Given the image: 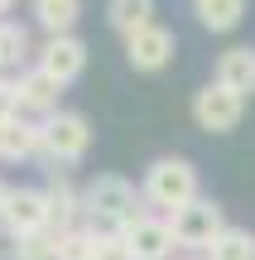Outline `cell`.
<instances>
[{"instance_id":"cell-16","label":"cell","mask_w":255,"mask_h":260,"mask_svg":"<svg viewBox=\"0 0 255 260\" xmlns=\"http://www.w3.org/2000/svg\"><path fill=\"white\" fill-rule=\"evenodd\" d=\"M34 19L44 34H72L82 19V0H34Z\"/></svg>"},{"instance_id":"cell-8","label":"cell","mask_w":255,"mask_h":260,"mask_svg":"<svg viewBox=\"0 0 255 260\" xmlns=\"http://www.w3.org/2000/svg\"><path fill=\"white\" fill-rule=\"evenodd\" d=\"M173 53H178V44H173V34L159 19L135 29V34L125 39V63H130L135 73H164V68L173 63Z\"/></svg>"},{"instance_id":"cell-6","label":"cell","mask_w":255,"mask_h":260,"mask_svg":"<svg viewBox=\"0 0 255 260\" xmlns=\"http://www.w3.org/2000/svg\"><path fill=\"white\" fill-rule=\"evenodd\" d=\"M15 96H19V116H34V121L63 111V82L48 77L39 63H29V68L15 73Z\"/></svg>"},{"instance_id":"cell-25","label":"cell","mask_w":255,"mask_h":260,"mask_svg":"<svg viewBox=\"0 0 255 260\" xmlns=\"http://www.w3.org/2000/svg\"><path fill=\"white\" fill-rule=\"evenodd\" d=\"M178 260H207V255H178Z\"/></svg>"},{"instance_id":"cell-17","label":"cell","mask_w":255,"mask_h":260,"mask_svg":"<svg viewBox=\"0 0 255 260\" xmlns=\"http://www.w3.org/2000/svg\"><path fill=\"white\" fill-rule=\"evenodd\" d=\"M207 260H255V232L250 226H227L207 246Z\"/></svg>"},{"instance_id":"cell-3","label":"cell","mask_w":255,"mask_h":260,"mask_svg":"<svg viewBox=\"0 0 255 260\" xmlns=\"http://www.w3.org/2000/svg\"><path fill=\"white\" fill-rule=\"evenodd\" d=\"M39 130H44V159L53 169H72L82 164L87 154H92V121H87L82 111H53L39 121Z\"/></svg>"},{"instance_id":"cell-13","label":"cell","mask_w":255,"mask_h":260,"mask_svg":"<svg viewBox=\"0 0 255 260\" xmlns=\"http://www.w3.org/2000/svg\"><path fill=\"white\" fill-rule=\"evenodd\" d=\"M48 207H53V232H67V226H82V188H72L67 174H53L44 183Z\"/></svg>"},{"instance_id":"cell-10","label":"cell","mask_w":255,"mask_h":260,"mask_svg":"<svg viewBox=\"0 0 255 260\" xmlns=\"http://www.w3.org/2000/svg\"><path fill=\"white\" fill-rule=\"evenodd\" d=\"M125 241H130L135 260H173V251H178L173 222L164 212H144L140 222H130L125 226Z\"/></svg>"},{"instance_id":"cell-22","label":"cell","mask_w":255,"mask_h":260,"mask_svg":"<svg viewBox=\"0 0 255 260\" xmlns=\"http://www.w3.org/2000/svg\"><path fill=\"white\" fill-rule=\"evenodd\" d=\"M19 116V96H15V77H0V125H10Z\"/></svg>"},{"instance_id":"cell-11","label":"cell","mask_w":255,"mask_h":260,"mask_svg":"<svg viewBox=\"0 0 255 260\" xmlns=\"http://www.w3.org/2000/svg\"><path fill=\"white\" fill-rule=\"evenodd\" d=\"M34 154H44V130L34 116H15L10 125H0V164H19Z\"/></svg>"},{"instance_id":"cell-12","label":"cell","mask_w":255,"mask_h":260,"mask_svg":"<svg viewBox=\"0 0 255 260\" xmlns=\"http://www.w3.org/2000/svg\"><path fill=\"white\" fill-rule=\"evenodd\" d=\"M212 82L231 87L236 96H255V48H250V44L227 48V53L217 58V73H212Z\"/></svg>"},{"instance_id":"cell-18","label":"cell","mask_w":255,"mask_h":260,"mask_svg":"<svg viewBox=\"0 0 255 260\" xmlns=\"http://www.w3.org/2000/svg\"><path fill=\"white\" fill-rule=\"evenodd\" d=\"M10 260H58V232H34V236H10Z\"/></svg>"},{"instance_id":"cell-21","label":"cell","mask_w":255,"mask_h":260,"mask_svg":"<svg viewBox=\"0 0 255 260\" xmlns=\"http://www.w3.org/2000/svg\"><path fill=\"white\" fill-rule=\"evenodd\" d=\"M92 260H135L125 232H96V255Z\"/></svg>"},{"instance_id":"cell-9","label":"cell","mask_w":255,"mask_h":260,"mask_svg":"<svg viewBox=\"0 0 255 260\" xmlns=\"http://www.w3.org/2000/svg\"><path fill=\"white\" fill-rule=\"evenodd\" d=\"M34 63L44 68L48 77H58L63 87H72L77 77L87 73V44H82L77 34H48L44 48L34 53Z\"/></svg>"},{"instance_id":"cell-2","label":"cell","mask_w":255,"mask_h":260,"mask_svg":"<svg viewBox=\"0 0 255 260\" xmlns=\"http://www.w3.org/2000/svg\"><path fill=\"white\" fill-rule=\"evenodd\" d=\"M140 193H144V203H150V212H164V217L188 207L193 198H202L193 159H183V154L150 159V169H144V178H140Z\"/></svg>"},{"instance_id":"cell-24","label":"cell","mask_w":255,"mask_h":260,"mask_svg":"<svg viewBox=\"0 0 255 260\" xmlns=\"http://www.w3.org/2000/svg\"><path fill=\"white\" fill-rule=\"evenodd\" d=\"M10 10H15V0H0V19H5V15H10Z\"/></svg>"},{"instance_id":"cell-23","label":"cell","mask_w":255,"mask_h":260,"mask_svg":"<svg viewBox=\"0 0 255 260\" xmlns=\"http://www.w3.org/2000/svg\"><path fill=\"white\" fill-rule=\"evenodd\" d=\"M5 203H10V183H0V222H5Z\"/></svg>"},{"instance_id":"cell-20","label":"cell","mask_w":255,"mask_h":260,"mask_svg":"<svg viewBox=\"0 0 255 260\" xmlns=\"http://www.w3.org/2000/svg\"><path fill=\"white\" fill-rule=\"evenodd\" d=\"M96 255V232L92 226H67L58 232V260H92Z\"/></svg>"},{"instance_id":"cell-5","label":"cell","mask_w":255,"mask_h":260,"mask_svg":"<svg viewBox=\"0 0 255 260\" xmlns=\"http://www.w3.org/2000/svg\"><path fill=\"white\" fill-rule=\"evenodd\" d=\"M241 116H246V96H236L231 87L207 82V87L193 92V121H198V130H207V135H227V130H236Z\"/></svg>"},{"instance_id":"cell-7","label":"cell","mask_w":255,"mask_h":260,"mask_svg":"<svg viewBox=\"0 0 255 260\" xmlns=\"http://www.w3.org/2000/svg\"><path fill=\"white\" fill-rule=\"evenodd\" d=\"M5 226L10 236H34V232H53V207H48L44 188H10L5 203Z\"/></svg>"},{"instance_id":"cell-19","label":"cell","mask_w":255,"mask_h":260,"mask_svg":"<svg viewBox=\"0 0 255 260\" xmlns=\"http://www.w3.org/2000/svg\"><path fill=\"white\" fill-rule=\"evenodd\" d=\"M29 58V29L15 19H0V68H19Z\"/></svg>"},{"instance_id":"cell-15","label":"cell","mask_w":255,"mask_h":260,"mask_svg":"<svg viewBox=\"0 0 255 260\" xmlns=\"http://www.w3.org/2000/svg\"><path fill=\"white\" fill-rule=\"evenodd\" d=\"M106 24L121 39H130L135 29L154 24V0H106Z\"/></svg>"},{"instance_id":"cell-1","label":"cell","mask_w":255,"mask_h":260,"mask_svg":"<svg viewBox=\"0 0 255 260\" xmlns=\"http://www.w3.org/2000/svg\"><path fill=\"white\" fill-rule=\"evenodd\" d=\"M144 212H150L144 193L121 174H96L82 188V226H92V232H125Z\"/></svg>"},{"instance_id":"cell-4","label":"cell","mask_w":255,"mask_h":260,"mask_svg":"<svg viewBox=\"0 0 255 260\" xmlns=\"http://www.w3.org/2000/svg\"><path fill=\"white\" fill-rule=\"evenodd\" d=\"M169 222H173V236H178V251H188V255H207V246L231 226L227 207H222L217 198H207V193L193 198L178 212H169Z\"/></svg>"},{"instance_id":"cell-14","label":"cell","mask_w":255,"mask_h":260,"mask_svg":"<svg viewBox=\"0 0 255 260\" xmlns=\"http://www.w3.org/2000/svg\"><path fill=\"white\" fill-rule=\"evenodd\" d=\"M193 15L207 34H231L246 19V0H193Z\"/></svg>"}]
</instances>
